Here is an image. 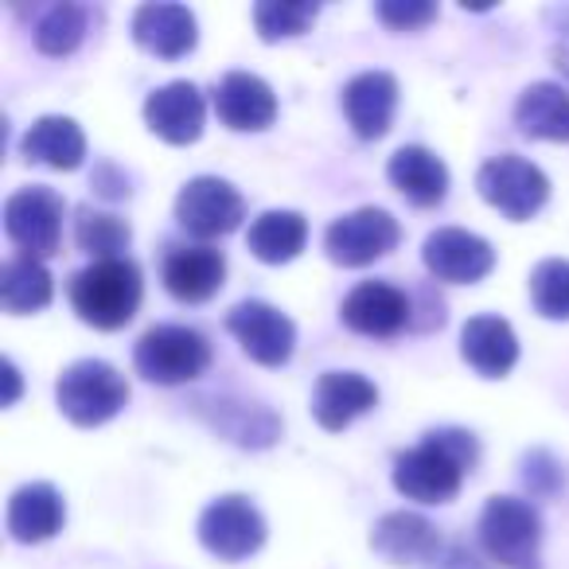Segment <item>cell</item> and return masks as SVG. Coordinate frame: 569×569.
<instances>
[{"label": "cell", "instance_id": "cell-1", "mask_svg": "<svg viewBox=\"0 0 569 569\" xmlns=\"http://www.w3.org/2000/svg\"><path fill=\"white\" fill-rule=\"evenodd\" d=\"M480 460V445L468 429H433L410 452H398L395 488L418 503H449L457 499L465 472Z\"/></svg>", "mask_w": 569, "mask_h": 569}, {"label": "cell", "instance_id": "cell-2", "mask_svg": "<svg viewBox=\"0 0 569 569\" xmlns=\"http://www.w3.org/2000/svg\"><path fill=\"white\" fill-rule=\"evenodd\" d=\"M141 269L129 258H106L90 261L87 269H79L71 281V305L79 312L82 325L102 328H126L141 309Z\"/></svg>", "mask_w": 569, "mask_h": 569}, {"label": "cell", "instance_id": "cell-3", "mask_svg": "<svg viewBox=\"0 0 569 569\" xmlns=\"http://www.w3.org/2000/svg\"><path fill=\"white\" fill-rule=\"evenodd\" d=\"M480 542L503 569H542V519L519 496H491L480 515Z\"/></svg>", "mask_w": 569, "mask_h": 569}, {"label": "cell", "instance_id": "cell-4", "mask_svg": "<svg viewBox=\"0 0 569 569\" xmlns=\"http://www.w3.org/2000/svg\"><path fill=\"white\" fill-rule=\"evenodd\" d=\"M56 402L67 421L94 429L121 413V406L129 402V382L121 379L118 367L102 363V359H79L59 375Z\"/></svg>", "mask_w": 569, "mask_h": 569}, {"label": "cell", "instance_id": "cell-5", "mask_svg": "<svg viewBox=\"0 0 569 569\" xmlns=\"http://www.w3.org/2000/svg\"><path fill=\"white\" fill-rule=\"evenodd\" d=\"M137 371L157 387H180L207 371L211 363V343L183 325H157L137 340L133 351Z\"/></svg>", "mask_w": 569, "mask_h": 569}, {"label": "cell", "instance_id": "cell-6", "mask_svg": "<svg viewBox=\"0 0 569 569\" xmlns=\"http://www.w3.org/2000/svg\"><path fill=\"white\" fill-rule=\"evenodd\" d=\"M476 188H480L483 203H491L511 222H527L530 214L542 211L546 196H550V180H546L542 168L515 157V152L491 157L488 164L476 172Z\"/></svg>", "mask_w": 569, "mask_h": 569}, {"label": "cell", "instance_id": "cell-7", "mask_svg": "<svg viewBox=\"0 0 569 569\" xmlns=\"http://www.w3.org/2000/svg\"><path fill=\"white\" fill-rule=\"evenodd\" d=\"M4 234L20 246L24 258H51L63 238V196L51 188H20L4 199Z\"/></svg>", "mask_w": 569, "mask_h": 569}, {"label": "cell", "instance_id": "cell-8", "mask_svg": "<svg viewBox=\"0 0 569 569\" xmlns=\"http://www.w3.org/2000/svg\"><path fill=\"white\" fill-rule=\"evenodd\" d=\"M199 542L219 561H242L266 542V519L246 496H219L199 515Z\"/></svg>", "mask_w": 569, "mask_h": 569}, {"label": "cell", "instance_id": "cell-9", "mask_svg": "<svg viewBox=\"0 0 569 569\" xmlns=\"http://www.w3.org/2000/svg\"><path fill=\"white\" fill-rule=\"evenodd\" d=\"M398 238H402V227H398L395 214L382 211V207H359V211L343 214L328 227L325 250L336 266L356 269L387 258L398 246Z\"/></svg>", "mask_w": 569, "mask_h": 569}, {"label": "cell", "instance_id": "cell-10", "mask_svg": "<svg viewBox=\"0 0 569 569\" xmlns=\"http://www.w3.org/2000/svg\"><path fill=\"white\" fill-rule=\"evenodd\" d=\"M246 219V203L219 176H196L176 196V222L196 238H222Z\"/></svg>", "mask_w": 569, "mask_h": 569}, {"label": "cell", "instance_id": "cell-11", "mask_svg": "<svg viewBox=\"0 0 569 569\" xmlns=\"http://www.w3.org/2000/svg\"><path fill=\"white\" fill-rule=\"evenodd\" d=\"M227 328H230V336L242 343L246 356H250L253 363H261V367L289 363V356H293V348H297L293 320L284 317L281 309H273V305H266V301L234 305V309L227 312Z\"/></svg>", "mask_w": 569, "mask_h": 569}, {"label": "cell", "instance_id": "cell-12", "mask_svg": "<svg viewBox=\"0 0 569 569\" xmlns=\"http://www.w3.org/2000/svg\"><path fill=\"white\" fill-rule=\"evenodd\" d=\"M421 258H426V269L437 281L449 284H476L496 269V250H491L488 238L460 227L433 230L421 246Z\"/></svg>", "mask_w": 569, "mask_h": 569}, {"label": "cell", "instance_id": "cell-13", "mask_svg": "<svg viewBox=\"0 0 569 569\" xmlns=\"http://www.w3.org/2000/svg\"><path fill=\"white\" fill-rule=\"evenodd\" d=\"M340 317L351 332L375 336V340H390L402 328L413 325V305L402 289L387 281H363L356 284L340 305Z\"/></svg>", "mask_w": 569, "mask_h": 569}, {"label": "cell", "instance_id": "cell-14", "mask_svg": "<svg viewBox=\"0 0 569 569\" xmlns=\"http://www.w3.org/2000/svg\"><path fill=\"white\" fill-rule=\"evenodd\" d=\"M214 113L234 133H258L277 121V94L266 79L250 71H230L214 87Z\"/></svg>", "mask_w": 569, "mask_h": 569}, {"label": "cell", "instance_id": "cell-15", "mask_svg": "<svg viewBox=\"0 0 569 569\" xmlns=\"http://www.w3.org/2000/svg\"><path fill=\"white\" fill-rule=\"evenodd\" d=\"M207 106L196 82H168L144 102V126L168 144H191L203 133Z\"/></svg>", "mask_w": 569, "mask_h": 569}, {"label": "cell", "instance_id": "cell-16", "mask_svg": "<svg viewBox=\"0 0 569 569\" xmlns=\"http://www.w3.org/2000/svg\"><path fill=\"white\" fill-rule=\"evenodd\" d=\"M227 258L214 246H172L164 258V289L183 305H203L222 289Z\"/></svg>", "mask_w": 569, "mask_h": 569}, {"label": "cell", "instance_id": "cell-17", "mask_svg": "<svg viewBox=\"0 0 569 569\" xmlns=\"http://www.w3.org/2000/svg\"><path fill=\"white\" fill-rule=\"evenodd\" d=\"M371 550L387 558L390 566H418V561H433L445 550L437 527L426 515L413 511H390L375 522L371 530Z\"/></svg>", "mask_w": 569, "mask_h": 569}, {"label": "cell", "instance_id": "cell-18", "mask_svg": "<svg viewBox=\"0 0 569 569\" xmlns=\"http://www.w3.org/2000/svg\"><path fill=\"white\" fill-rule=\"evenodd\" d=\"M398 110V79L387 71H363L343 87V113L356 137L379 141Z\"/></svg>", "mask_w": 569, "mask_h": 569}, {"label": "cell", "instance_id": "cell-19", "mask_svg": "<svg viewBox=\"0 0 569 569\" xmlns=\"http://www.w3.org/2000/svg\"><path fill=\"white\" fill-rule=\"evenodd\" d=\"M375 402H379V390L359 371H325L317 379V390H312V418L328 433H340L359 413L375 410Z\"/></svg>", "mask_w": 569, "mask_h": 569}, {"label": "cell", "instance_id": "cell-20", "mask_svg": "<svg viewBox=\"0 0 569 569\" xmlns=\"http://www.w3.org/2000/svg\"><path fill=\"white\" fill-rule=\"evenodd\" d=\"M133 40L160 59L188 56L199 40L196 12L183 9V4H160V0L141 4V9L133 12Z\"/></svg>", "mask_w": 569, "mask_h": 569}, {"label": "cell", "instance_id": "cell-21", "mask_svg": "<svg viewBox=\"0 0 569 569\" xmlns=\"http://www.w3.org/2000/svg\"><path fill=\"white\" fill-rule=\"evenodd\" d=\"M460 356L483 379H503L519 363V336L503 317H472L460 332Z\"/></svg>", "mask_w": 569, "mask_h": 569}, {"label": "cell", "instance_id": "cell-22", "mask_svg": "<svg viewBox=\"0 0 569 569\" xmlns=\"http://www.w3.org/2000/svg\"><path fill=\"white\" fill-rule=\"evenodd\" d=\"M387 176L413 207H437L445 199V191H449V168L426 144H402L390 157Z\"/></svg>", "mask_w": 569, "mask_h": 569}, {"label": "cell", "instance_id": "cell-23", "mask_svg": "<svg viewBox=\"0 0 569 569\" xmlns=\"http://www.w3.org/2000/svg\"><path fill=\"white\" fill-rule=\"evenodd\" d=\"M63 496L51 483H24L9 499V535L17 542H48L63 530Z\"/></svg>", "mask_w": 569, "mask_h": 569}, {"label": "cell", "instance_id": "cell-24", "mask_svg": "<svg viewBox=\"0 0 569 569\" xmlns=\"http://www.w3.org/2000/svg\"><path fill=\"white\" fill-rule=\"evenodd\" d=\"M20 152H24V160H32V164L71 172V168H79L82 157H87V137H82L79 121L51 113V118L32 121V129H28L24 141H20Z\"/></svg>", "mask_w": 569, "mask_h": 569}, {"label": "cell", "instance_id": "cell-25", "mask_svg": "<svg viewBox=\"0 0 569 569\" xmlns=\"http://www.w3.org/2000/svg\"><path fill=\"white\" fill-rule=\"evenodd\" d=\"M203 406V418L219 429L227 441L242 445V449H266L281 437V421H277L273 410L258 402H230V398H219V402H199Z\"/></svg>", "mask_w": 569, "mask_h": 569}, {"label": "cell", "instance_id": "cell-26", "mask_svg": "<svg viewBox=\"0 0 569 569\" xmlns=\"http://www.w3.org/2000/svg\"><path fill=\"white\" fill-rule=\"evenodd\" d=\"M515 126L535 141H569V94L558 82H530L515 102Z\"/></svg>", "mask_w": 569, "mask_h": 569}, {"label": "cell", "instance_id": "cell-27", "mask_svg": "<svg viewBox=\"0 0 569 569\" xmlns=\"http://www.w3.org/2000/svg\"><path fill=\"white\" fill-rule=\"evenodd\" d=\"M305 242H309V222L301 211H266L250 222V234H246L250 253L266 266L293 261L305 250Z\"/></svg>", "mask_w": 569, "mask_h": 569}, {"label": "cell", "instance_id": "cell-28", "mask_svg": "<svg viewBox=\"0 0 569 569\" xmlns=\"http://www.w3.org/2000/svg\"><path fill=\"white\" fill-rule=\"evenodd\" d=\"M0 305L12 317H28V312L48 309L51 305L48 266L36 258H24V253L4 261V269H0Z\"/></svg>", "mask_w": 569, "mask_h": 569}, {"label": "cell", "instance_id": "cell-29", "mask_svg": "<svg viewBox=\"0 0 569 569\" xmlns=\"http://www.w3.org/2000/svg\"><path fill=\"white\" fill-rule=\"evenodd\" d=\"M87 17L90 12L82 4H48L32 28L36 48L43 56H71L87 36Z\"/></svg>", "mask_w": 569, "mask_h": 569}, {"label": "cell", "instance_id": "cell-30", "mask_svg": "<svg viewBox=\"0 0 569 569\" xmlns=\"http://www.w3.org/2000/svg\"><path fill=\"white\" fill-rule=\"evenodd\" d=\"M74 238H79V250H87L94 261L118 258L129 246V222L118 219L110 211H94V207H82L79 222H74Z\"/></svg>", "mask_w": 569, "mask_h": 569}, {"label": "cell", "instance_id": "cell-31", "mask_svg": "<svg viewBox=\"0 0 569 569\" xmlns=\"http://www.w3.org/2000/svg\"><path fill=\"white\" fill-rule=\"evenodd\" d=\"M312 20H317L312 0H258L253 4V28L266 43L309 32Z\"/></svg>", "mask_w": 569, "mask_h": 569}, {"label": "cell", "instance_id": "cell-32", "mask_svg": "<svg viewBox=\"0 0 569 569\" xmlns=\"http://www.w3.org/2000/svg\"><path fill=\"white\" fill-rule=\"evenodd\" d=\"M530 305L546 320H569V261L546 258L530 273Z\"/></svg>", "mask_w": 569, "mask_h": 569}, {"label": "cell", "instance_id": "cell-33", "mask_svg": "<svg viewBox=\"0 0 569 569\" xmlns=\"http://www.w3.org/2000/svg\"><path fill=\"white\" fill-rule=\"evenodd\" d=\"M375 17L395 32H418L429 20H437V4H429V0H379Z\"/></svg>", "mask_w": 569, "mask_h": 569}, {"label": "cell", "instance_id": "cell-34", "mask_svg": "<svg viewBox=\"0 0 569 569\" xmlns=\"http://www.w3.org/2000/svg\"><path fill=\"white\" fill-rule=\"evenodd\" d=\"M522 465H527V468H522V480L530 483V491H542V496H550V491L561 483V468H558V460H553L550 452H530Z\"/></svg>", "mask_w": 569, "mask_h": 569}, {"label": "cell", "instance_id": "cell-35", "mask_svg": "<svg viewBox=\"0 0 569 569\" xmlns=\"http://www.w3.org/2000/svg\"><path fill=\"white\" fill-rule=\"evenodd\" d=\"M437 566L433 569H483V561H476L472 553L465 550V546H445L441 553H437Z\"/></svg>", "mask_w": 569, "mask_h": 569}, {"label": "cell", "instance_id": "cell-36", "mask_svg": "<svg viewBox=\"0 0 569 569\" xmlns=\"http://www.w3.org/2000/svg\"><path fill=\"white\" fill-rule=\"evenodd\" d=\"M0 371H4V406H17L20 398V371L12 359H0Z\"/></svg>", "mask_w": 569, "mask_h": 569}, {"label": "cell", "instance_id": "cell-37", "mask_svg": "<svg viewBox=\"0 0 569 569\" xmlns=\"http://www.w3.org/2000/svg\"><path fill=\"white\" fill-rule=\"evenodd\" d=\"M550 59H553V67H558V71L569 79V28H561V36H558V43H553Z\"/></svg>", "mask_w": 569, "mask_h": 569}]
</instances>
